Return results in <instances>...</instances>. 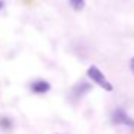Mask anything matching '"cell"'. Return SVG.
I'll use <instances>...</instances> for the list:
<instances>
[{"label": "cell", "instance_id": "1", "mask_svg": "<svg viewBox=\"0 0 134 134\" xmlns=\"http://www.w3.org/2000/svg\"><path fill=\"white\" fill-rule=\"evenodd\" d=\"M87 75H88V78H90L94 84H97L98 87H101L102 90L108 91V92H111V91L114 90L113 84L105 78V75L95 66V65H91V66L88 68V69H87Z\"/></svg>", "mask_w": 134, "mask_h": 134}, {"label": "cell", "instance_id": "7", "mask_svg": "<svg viewBox=\"0 0 134 134\" xmlns=\"http://www.w3.org/2000/svg\"><path fill=\"white\" fill-rule=\"evenodd\" d=\"M130 71L133 72V75H134V58L130 61Z\"/></svg>", "mask_w": 134, "mask_h": 134}, {"label": "cell", "instance_id": "2", "mask_svg": "<svg viewBox=\"0 0 134 134\" xmlns=\"http://www.w3.org/2000/svg\"><path fill=\"white\" fill-rule=\"evenodd\" d=\"M111 121H113L114 124L134 128V120L131 118L122 108H115V110L113 111V114H111Z\"/></svg>", "mask_w": 134, "mask_h": 134}, {"label": "cell", "instance_id": "5", "mask_svg": "<svg viewBox=\"0 0 134 134\" xmlns=\"http://www.w3.org/2000/svg\"><path fill=\"white\" fill-rule=\"evenodd\" d=\"M69 4L75 12H79V10L84 9L85 6V0H69Z\"/></svg>", "mask_w": 134, "mask_h": 134}, {"label": "cell", "instance_id": "6", "mask_svg": "<svg viewBox=\"0 0 134 134\" xmlns=\"http://www.w3.org/2000/svg\"><path fill=\"white\" fill-rule=\"evenodd\" d=\"M0 127H3L4 130H9L12 127V121L9 118H0Z\"/></svg>", "mask_w": 134, "mask_h": 134}, {"label": "cell", "instance_id": "8", "mask_svg": "<svg viewBox=\"0 0 134 134\" xmlns=\"http://www.w3.org/2000/svg\"><path fill=\"white\" fill-rule=\"evenodd\" d=\"M3 7H4V2L3 0H0V10H3Z\"/></svg>", "mask_w": 134, "mask_h": 134}, {"label": "cell", "instance_id": "4", "mask_svg": "<svg viewBox=\"0 0 134 134\" xmlns=\"http://www.w3.org/2000/svg\"><path fill=\"white\" fill-rule=\"evenodd\" d=\"M51 90V84L45 79H36L30 84V91L35 94H46Z\"/></svg>", "mask_w": 134, "mask_h": 134}, {"label": "cell", "instance_id": "3", "mask_svg": "<svg viewBox=\"0 0 134 134\" xmlns=\"http://www.w3.org/2000/svg\"><path fill=\"white\" fill-rule=\"evenodd\" d=\"M91 84H88L87 81H79L78 84H75L72 87V97L75 99H79V98H82V97L85 95V94H88L91 91Z\"/></svg>", "mask_w": 134, "mask_h": 134}]
</instances>
